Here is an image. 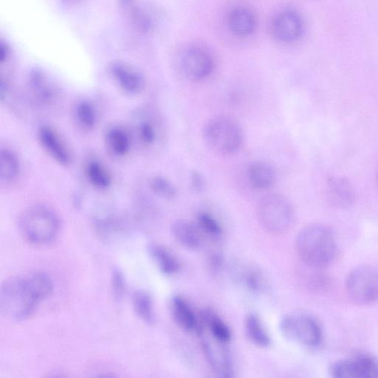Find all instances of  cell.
<instances>
[{
  "instance_id": "cell-7",
  "label": "cell",
  "mask_w": 378,
  "mask_h": 378,
  "mask_svg": "<svg viewBox=\"0 0 378 378\" xmlns=\"http://www.w3.org/2000/svg\"><path fill=\"white\" fill-rule=\"evenodd\" d=\"M348 297L356 305L369 306L378 302V268L361 265L353 268L346 279Z\"/></svg>"
},
{
  "instance_id": "cell-22",
  "label": "cell",
  "mask_w": 378,
  "mask_h": 378,
  "mask_svg": "<svg viewBox=\"0 0 378 378\" xmlns=\"http://www.w3.org/2000/svg\"><path fill=\"white\" fill-rule=\"evenodd\" d=\"M245 330L251 343L262 348L270 346V336L257 314L251 312L247 315L245 320Z\"/></svg>"
},
{
  "instance_id": "cell-10",
  "label": "cell",
  "mask_w": 378,
  "mask_h": 378,
  "mask_svg": "<svg viewBox=\"0 0 378 378\" xmlns=\"http://www.w3.org/2000/svg\"><path fill=\"white\" fill-rule=\"evenodd\" d=\"M202 344L207 362L214 373L221 377H233V362L225 347L226 344L212 337L203 339Z\"/></svg>"
},
{
  "instance_id": "cell-13",
  "label": "cell",
  "mask_w": 378,
  "mask_h": 378,
  "mask_svg": "<svg viewBox=\"0 0 378 378\" xmlns=\"http://www.w3.org/2000/svg\"><path fill=\"white\" fill-rule=\"evenodd\" d=\"M171 310L175 322L180 328L188 332L200 333L201 322L198 320L191 305L182 296H175L171 302Z\"/></svg>"
},
{
  "instance_id": "cell-11",
  "label": "cell",
  "mask_w": 378,
  "mask_h": 378,
  "mask_svg": "<svg viewBox=\"0 0 378 378\" xmlns=\"http://www.w3.org/2000/svg\"><path fill=\"white\" fill-rule=\"evenodd\" d=\"M40 143L48 154L58 164L68 166L72 162L68 146L58 133L48 126H43L38 131Z\"/></svg>"
},
{
  "instance_id": "cell-19",
  "label": "cell",
  "mask_w": 378,
  "mask_h": 378,
  "mask_svg": "<svg viewBox=\"0 0 378 378\" xmlns=\"http://www.w3.org/2000/svg\"><path fill=\"white\" fill-rule=\"evenodd\" d=\"M228 24L230 31L239 36H247L253 33L257 27L255 15L247 9L239 8L230 14Z\"/></svg>"
},
{
  "instance_id": "cell-20",
  "label": "cell",
  "mask_w": 378,
  "mask_h": 378,
  "mask_svg": "<svg viewBox=\"0 0 378 378\" xmlns=\"http://www.w3.org/2000/svg\"><path fill=\"white\" fill-rule=\"evenodd\" d=\"M236 277L241 285L250 292L260 293L266 289V279L262 271L255 266H240L237 270Z\"/></svg>"
},
{
  "instance_id": "cell-24",
  "label": "cell",
  "mask_w": 378,
  "mask_h": 378,
  "mask_svg": "<svg viewBox=\"0 0 378 378\" xmlns=\"http://www.w3.org/2000/svg\"><path fill=\"white\" fill-rule=\"evenodd\" d=\"M133 306L138 317L147 325L155 322L154 304L150 294L143 290H137L133 295Z\"/></svg>"
},
{
  "instance_id": "cell-5",
  "label": "cell",
  "mask_w": 378,
  "mask_h": 378,
  "mask_svg": "<svg viewBox=\"0 0 378 378\" xmlns=\"http://www.w3.org/2000/svg\"><path fill=\"white\" fill-rule=\"evenodd\" d=\"M257 215L266 232L276 236L287 233L295 218L291 203L280 194L262 197L257 204Z\"/></svg>"
},
{
  "instance_id": "cell-26",
  "label": "cell",
  "mask_w": 378,
  "mask_h": 378,
  "mask_svg": "<svg viewBox=\"0 0 378 378\" xmlns=\"http://www.w3.org/2000/svg\"><path fill=\"white\" fill-rule=\"evenodd\" d=\"M20 163L16 154L9 149H2L0 153V177L5 183H10L19 174Z\"/></svg>"
},
{
  "instance_id": "cell-27",
  "label": "cell",
  "mask_w": 378,
  "mask_h": 378,
  "mask_svg": "<svg viewBox=\"0 0 378 378\" xmlns=\"http://www.w3.org/2000/svg\"><path fill=\"white\" fill-rule=\"evenodd\" d=\"M31 89L34 97L39 102L48 103L55 97V92L46 78L36 73L31 78Z\"/></svg>"
},
{
  "instance_id": "cell-23",
  "label": "cell",
  "mask_w": 378,
  "mask_h": 378,
  "mask_svg": "<svg viewBox=\"0 0 378 378\" xmlns=\"http://www.w3.org/2000/svg\"><path fill=\"white\" fill-rule=\"evenodd\" d=\"M108 148L117 157H124L130 153L132 138L128 131L121 127H113L106 136Z\"/></svg>"
},
{
  "instance_id": "cell-4",
  "label": "cell",
  "mask_w": 378,
  "mask_h": 378,
  "mask_svg": "<svg viewBox=\"0 0 378 378\" xmlns=\"http://www.w3.org/2000/svg\"><path fill=\"white\" fill-rule=\"evenodd\" d=\"M203 136L209 148L222 155L237 153L244 140L240 123L233 118L225 116L210 119L204 126Z\"/></svg>"
},
{
  "instance_id": "cell-1",
  "label": "cell",
  "mask_w": 378,
  "mask_h": 378,
  "mask_svg": "<svg viewBox=\"0 0 378 378\" xmlns=\"http://www.w3.org/2000/svg\"><path fill=\"white\" fill-rule=\"evenodd\" d=\"M295 247L302 262L312 269L330 265L337 257L339 251L332 230L322 224H312L301 230Z\"/></svg>"
},
{
  "instance_id": "cell-8",
  "label": "cell",
  "mask_w": 378,
  "mask_h": 378,
  "mask_svg": "<svg viewBox=\"0 0 378 378\" xmlns=\"http://www.w3.org/2000/svg\"><path fill=\"white\" fill-rule=\"evenodd\" d=\"M330 373L338 378H378V360L366 352L355 353L333 363Z\"/></svg>"
},
{
  "instance_id": "cell-9",
  "label": "cell",
  "mask_w": 378,
  "mask_h": 378,
  "mask_svg": "<svg viewBox=\"0 0 378 378\" xmlns=\"http://www.w3.org/2000/svg\"><path fill=\"white\" fill-rule=\"evenodd\" d=\"M182 66L188 77L202 80L213 73L215 64L208 51L201 48H192L183 54Z\"/></svg>"
},
{
  "instance_id": "cell-25",
  "label": "cell",
  "mask_w": 378,
  "mask_h": 378,
  "mask_svg": "<svg viewBox=\"0 0 378 378\" xmlns=\"http://www.w3.org/2000/svg\"><path fill=\"white\" fill-rule=\"evenodd\" d=\"M86 176L90 183L99 190H106L112 185V177L103 163L93 160L86 165Z\"/></svg>"
},
{
  "instance_id": "cell-32",
  "label": "cell",
  "mask_w": 378,
  "mask_h": 378,
  "mask_svg": "<svg viewBox=\"0 0 378 378\" xmlns=\"http://www.w3.org/2000/svg\"><path fill=\"white\" fill-rule=\"evenodd\" d=\"M111 283L114 299L116 301H121L126 292V281L123 272L119 268L113 270Z\"/></svg>"
},
{
  "instance_id": "cell-6",
  "label": "cell",
  "mask_w": 378,
  "mask_h": 378,
  "mask_svg": "<svg viewBox=\"0 0 378 378\" xmlns=\"http://www.w3.org/2000/svg\"><path fill=\"white\" fill-rule=\"evenodd\" d=\"M280 330L288 340L307 348L320 347L324 341V332L319 321L306 312L286 315L280 323Z\"/></svg>"
},
{
  "instance_id": "cell-30",
  "label": "cell",
  "mask_w": 378,
  "mask_h": 378,
  "mask_svg": "<svg viewBox=\"0 0 378 378\" xmlns=\"http://www.w3.org/2000/svg\"><path fill=\"white\" fill-rule=\"evenodd\" d=\"M152 191L158 196L166 198H174L177 193L176 186L163 176H155L150 181Z\"/></svg>"
},
{
  "instance_id": "cell-3",
  "label": "cell",
  "mask_w": 378,
  "mask_h": 378,
  "mask_svg": "<svg viewBox=\"0 0 378 378\" xmlns=\"http://www.w3.org/2000/svg\"><path fill=\"white\" fill-rule=\"evenodd\" d=\"M60 220L53 210L45 205L30 207L21 215L19 228L29 243L46 246L53 242L60 233Z\"/></svg>"
},
{
  "instance_id": "cell-15",
  "label": "cell",
  "mask_w": 378,
  "mask_h": 378,
  "mask_svg": "<svg viewBox=\"0 0 378 378\" xmlns=\"http://www.w3.org/2000/svg\"><path fill=\"white\" fill-rule=\"evenodd\" d=\"M172 234L175 240L183 247L195 250L202 244V233L197 224L178 220L172 225Z\"/></svg>"
},
{
  "instance_id": "cell-31",
  "label": "cell",
  "mask_w": 378,
  "mask_h": 378,
  "mask_svg": "<svg viewBox=\"0 0 378 378\" xmlns=\"http://www.w3.org/2000/svg\"><path fill=\"white\" fill-rule=\"evenodd\" d=\"M138 134L140 141L145 146L152 145L157 139L156 128L150 121H143L139 124Z\"/></svg>"
},
{
  "instance_id": "cell-29",
  "label": "cell",
  "mask_w": 378,
  "mask_h": 378,
  "mask_svg": "<svg viewBox=\"0 0 378 378\" xmlns=\"http://www.w3.org/2000/svg\"><path fill=\"white\" fill-rule=\"evenodd\" d=\"M76 120L81 128L87 131L93 129L97 121V113L93 104L82 101L77 104L75 113Z\"/></svg>"
},
{
  "instance_id": "cell-34",
  "label": "cell",
  "mask_w": 378,
  "mask_h": 378,
  "mask_svg": "<svg viewBox=\"0 0 378 378\" xmlns=\"http://www.w3.org/2000/svg\"><path fill=\"white\" fill-rule=\"evenodd\" d=\"M221 265H223V259L220 256L212 257L211 260H210V266L213 269L218 270L221 268Z\"/></svg>"
},
{
  "instance_id": "cell-28",
  "label": "cell",
  "mask_w": 378,
  "mask_h": 378,
  "mask_svg": "<svg viewBox=\"0 0 378 378\" xmlns=\"http://www.w3.org/2000/svg\"><path fill=\"white\" fill-rule=\"evenodd\" d=\"M196 224L202 234L213 239L218 240L223 235V228L220 222L207 213H200L198 215Z\"/></svg>"
},
{
  "instance_id": "cell-18",
  "label": "cell",
  "mask_w": 378,
  "mask_h": 378,
  "mask_svg": "<svg viewBox=\"0 0 378 378\" xmlns=\"http://www.w3.org/2000/svg\"><path fill=\"white\" fill-rule=\"evenodd\" d=\"M200 318L202 327L208 329L212 338L225 344L232 341V331L215 311L205 310Z\"/></svg>"
},
{
  "instance_id": "cell-21",
  "label": "cell",
  "mask_w": 378,
  "mask_h": 378,
  "mask_svg": "<svg viewBox=\"0 0 378 378\" xmlns=\"http://www.w3.org/2000/svg\"><path fill=\"white\" fill-rule=\"evenodd\" d=\"M276 173L271 165L265 162H257L250 165L248 170V180L252 186L263 190L274 184Z\"/></svg>"
},
{
  "instance_id": "cell-33",
  "label": "cell",
  "mask_w": 378,
  "mask_h": 378,
  "mask_svg": "<svg viewBox=\"0 0 378 378\" xmlns=\"http://www.w3.org/2000/svg\"><path fill=\"white\" fill-rule=\"evenodd\" d=\"M190 183L193 190L201 193L205 187V180L203 175L198 171H193L190 175Z\"/></svg>"
},
{
  "instance_id": "cell-16",
  "label": "cell",
  "mask_w": 378,
  "mask_h": 378,
  "mask_svg": "<svg viewBox=\"0 0 378 378\" xmlns=\"http://www.w3.org/2000/svg\"><path fill=\"white\" fill-rule=\"evenodd\" d=\"M111 73L118 86L126 93L136 95L143 88L142 77L131 68L116 63L111 67Z\"/></svg>"
},
{
  "instance_id": "cell-17",
  "label": "cell",
  "mask_w": 378,
  "mask_h": 378,
  "mask_svg": "<svg viewBox=\"0 0 378 378\" xmlns=\"http://www.w3.org/2000/svg\"><path fill=\"white\" fill-rule=\"evenodd\" d=\"M148 251L150 257L164 275L172 277L180 271V262L170 249L158 243H152L148 247Z\"/></svg>"
},
{
  "instance_id": "cell-35",
  "label": "cell",
  "mask_w": 378,
  "mask_h": 378,
  "mask_svg": "<svg viewBox=\"0 0 378 378\" xmlns=\"http://www.w3.org/2000/svg\"><path fill=\"white\" fill-rule=\"evenodd\" d=\"M377 182H378V172H377Z\"/></svg>"
},
{
  "instance_id": "cell-12",
  "label": "cell",
  "mask_w": 378,
  "mask_h": 378,
  "mask_svg": "<svg viewBox=\"0 0 378 378\" xmlns=\"http://www.w3.org/2000/svg\"><path fill=\"white\" fill-rule=\"evenodd\" d=\"M303 31L302 20L294 11L286 10L277 16L272 24V31L275 36L285 43L298 39Z\"/></svg>"
},
{
  "instance_id": "cell-14",
  "label": "cell",
  "mask_w": 378,
  "mask_h": 378,
  "mask_svg": "<svg viewBox=\"0 0 378 378\" xmlns=\"http://www.w3.org/2000/svg\"><path fill=\"white\" fill-rule=\"evenodd\" d=\"M327 198L334 207L349 208L355 201L354 188L347 178L331 177L327 181Z\"/></svg>"
},
{
  "instance_id": "cell-2",
  "label": "cell",
  "mask_w": 378,
  "mask_h": 378,
  "mask_svg": "<svg viewBox=\"0 0 378 378\" xmlns=\"http://www.w3.org/2000/svg\"><path fill=\"white\" fill-rule=\"evenodd\" d=\"M41 302L27 275L7 280L0 290V310L13 321L30 317Z\"/></svg>"
}]
</instances>
